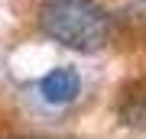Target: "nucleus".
Segmentation results:
<instances>
[{
	"instance_id": "1",
	"label": "nucleus",
	"mask_w": 146,
	"mask_h": 139,
	"mask_svg": "<svg viewBox=\"0 0 146 139\" xmlns=\"http://www.w3.org/2000/svg\"><path fill=\"white\" fill-rule=\"evenodd\" d=\"M39 26L49 39L75 52H98L107 42V13L91 0H46Z\"/></svg>"
},
{
	"instance_id": "2",
	"label": "nucleus",
	"mask_w": 146,
	"mask_h": 139,
	"mask_svg": "<svg viewBox=\"0 0 146 139\" xmlns=\"http://www.w3.org/2000/svg\"><path fill=\"white\" fill-rule=\"evenodd\" d=\"M81 91V78L75 68H52L46 78L39 81V94L46 103H52V107H65V103H72L78 97Z\"/></svg>"
},
{
	"instance_id": "3",
	"label": "nucleus",
	"mask_w": 146,
	"mask_h": 139,
	"mask_svg": "<svg viewBox=\"0 0 146 139\" xmlns=\"http://www.w3.org/2000/svg\"><path fill=\"white\" fill-rule=\"evenodd\" d=\"M120 123L133 126V129H146V81H133L120 97Z\"/></svg>"
}]
</instances>
